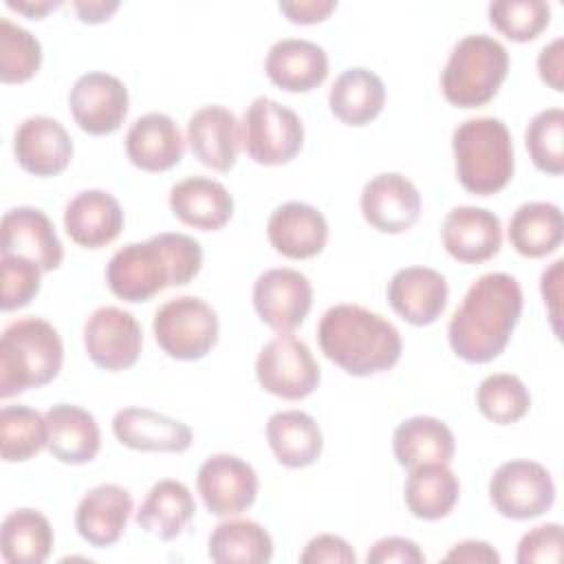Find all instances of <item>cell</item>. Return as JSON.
Returning a JSON list of instances; mask_svg holds the SVG:
<instances>
[{
  "label": "cell",
  "mask_w": 564,
  "mask_h": 564,
  "mask_svg": "<svg viewBox=\"0 0 564 564\" xmlns=\"http://www.w3.org/2000/svg\"><path fill=\"white\" fill-rule=\"evenodd\" d=\"M522 315V289L509 273H485L465 293L447 324L452 350L469 364L496 359Z\"/></svg>",
  "instance_id": "cell-1"
},
{
  "label": "cell",
  "mask_w": 564,
  "mask_h": 564,
  "mask_svg": "<svg viewBox=\"0 0 564 564\" xmlns=\"http://www.w3.org/2000/svg\"><path fill=\"white\" fill-rule=\"evenodd\" d=\"M203 267V247L187 234L161 231L112 253L106 282L123 302H148L167 286H185Z\"/></svg>",
  "instance_id": "cell-2"
},
{
  "label": "cell",
  "mask_w": 564,
  "mask_h": 564,
  "mask_svg": "<svg viewBox=\"0 0 564 564\" xmlns=\"http://www.w3.org/2000/svg\"><path fill=\"white\" fill-rule=\"evenodd\" d=\"M322 352L355 377L390 370L401 359V335L392 322L359 306L335 304L317 324Z\"/></svg>",
  "instance_id": "cell-3"
},
{
  "label": "cell",
  "mask_w": 564,
  "mask_h": 564,
  "mask_svg": "<svg viewBox=\"0 0 564 564\" xmlns=\"http://www.w3.org/2000/svg\"><path fill=\"white\" fill-rule=\"evenodd\" d=\"M64 361L59 333L40 317L11 322L0 337V397L11 399L53 381Z\"/></svg>",
  "instance_id": "cell-4"
},
{
  "label": "cell",
  "mask_w": 564,
  "mask_h": 564,
  "mask_svg": "<svg viewBox=\"0 0 564 564\" xmlns=\"http://www.w3.org/2000/svg\"><path fill=\"white\" fill-rule=\"evenodd\" d=\"M452 150L458 183L476 196L500 192L513 176V141L507 126L496 117H474L458 123L452 132Z\"/></svg>",
  "instance_id": "cell-5"
},
{
  "label": "cell",
  "mask_w": 564,
  "mask_h": 564,
  "mask_svg": "<svg viewBox=\"0 0 564 564\" xmlns=\"http://www.w3.org/2000/svg\"><path fill=\"white\" fill-rule=\"evenodd\" d=\"M509 73V53L491 35L471 33L458 40L441 73V90L456 108L489 104Z\"/></svg>",
  "instance_id": "cell-6"
},
{
  "label": "cell",
  "mask_w": 564,
  "mask_h": 564,
  "mask_svg": "<svg viewBox=\"0 0 564 564\" xmlns=\"http://www.w3.org/2000/svg\"><path fill=\"white\" fill-rule=\"evenodd\" d=\"M152 330L159 348L167 357L196 361L218 341V315L203 297L181 295L159 306Z\"/></svg>",
  "instance_id": "cell-7"
},
{
  "label": "cell",
  "mask_w": 564,
  "mask_h": 564,
  "mask_svg": "<svg viewBox=\"0 0 564 564\" xmlns=\"http://www.w3.org/2000/svg\"><path fill=\"white\" fill-rule=\"evenodd\" d=\"M240 141L256 163L284 165L302 150L304 126L291 108L269 97H256L242 112Z\"/></svg>",
  "instance_id": "cell-8"
},
{
  "label": "cell",
  "mask_w": 564,
  "mask_h": 564,
  "mask_svg": "<svg viewBox=\"0 0 564 564\" xmlns=\"http://www.w3.org/2000/svg\"><path fill=\"white\" fill-rule=\"evenodd\" d=\"M256 377L267 392L286 401H300L317 388L322 372L302 339L280 333L258 352Z\"/></svg>",
  "instance_id": "cell-9"
},
{
  "label": "cell",
  "mask_w": 564,
  "mask_h": 564,
  "mask_svg": "<svg viewBox=\"0 0 564 564\" xmlns=\"http://www.w3.org/2000/svg\"><path fill=\"white\" fill-rule=\"evenodd\" d=\"M494 509L511 520H533L555 502V482L549 469L535 460H507L489 480Z\"/></svg>",
  "instance_id": "cell-10"
},
{
  "label": "cell",
  "mask_w": 564,
  "mask_h": 564,
  "mask_svg": "<svg viewBox=\"0 0 564 564\" xmlns=\"http://www.w3.org/2000/svg\"><path fill=\"white\" fill-rule=\"evenodd\" d=\"M68 108L84 132L95 137L112 134L128 115V88L110 73L90 70L73 84L68 93Z\"/></svg>",
  "instance_id": "cell-11"
},
{
  "label": "cell",
  "mask_w": 564,
  "mask_h": 564,
  "mask_svg": "<svg viewBox=\"0 0 564 564\" xmlns=\"http://www.w3.org/2000/svg\"><path fill=\"white\" fill-rule=\"evenodd\" d=\"M313 304L308 278L295 269H267L253 282V308L278 333H291L306 319Z\"/></svg>",
  "instance_id": "cell-12"
},
{
  "label": "cell",
  "mask_w": 564,
  "mask_h": 564,
  "mask_svg": "<svg viewBox=\"0 0 564 564\" xmlns=\"http://www.w3.org/2000/svg\"><path fill=\"white\" fill-rule=\"evenodd\" d=\"M84 346L90 361L104 370H126L137 364L143 330L137 317L117 306H99L84 324Z\"/></svg>",
  "instance_id": "cell-13"
},
{
  "label": "cell",
  "mask_w": 564,
  "mask_h": 564,
  "mask_svg": "<svg viewBox=\"0 0 564 564\" xmlns=\"http://www.w3.org/2000/svg\"><path fill=\"white\" fill-rule=\"evenodd\" d=\"M196 487L209 513L229 518L256 502L258 474L234 454H214L198 467Z\"/></svg>",
  "instance_id": "cell-14"
},
{
  "label": "cell",
  "mask_w": 564,
  "mask_h": 564,
  "mask_svg": "<svg viewBox=\"0 0 564 564\" xmlns=\"http://www.w3.org/2000/svg\"><path fill=\"white\" fill-rule=\"evenodd\" d=\"M359 207L366 223L377 231L403 234L419 220L421 194L408 176L383 172L364 185Z\"/></svg>",
  "instance_id": "cell-15"
},
{
  "label": "cell",
  "mask_w": 564,
  "mask_h": 564,
  "mask_svg": "<svg viewBox=\"0 0 564 564\" xmlns=\"http://www.w3.org/2000/svg\"><path fill=\"white\" fill-rule=\"evenodd\" d=\"M441 238L445 251L465 264H480L494 258L502 247L500 218L474 205H460L447 212Z\"/></svg>",
  "instance_id": "cell-16"
},
{
  "label": "cell",
  "mask_w": 564,
  "mask_h": 564,
  "mask_svg": "<svg viewBox=\"0 0 564 564\" xmlns=\"http://www.w3.org/2000/svg\"><path fill=\"white\" fill-rule=\"evenodd\" d=\"M13 154L24 172L55 176L68 167L73 159V141L57 119L35 115L15 128Z\"/></svg>",
  "instance_id": "cell-17"
},
{
  "label": "cell",
  "mask_w": 564,
  "mask_h": 564,
  "mask_svg": "<svg viewBox=\"0 0 564 564\" xmlns=\"http://www.w3.org/2000/svg\"><path fill=\"white\" fill-rule=\"evenodd\" d=\"M2 253L33 260L44 273L62 264L64 249L51 218L37 207H13L2 216Z\"/></svg>",
  "instance_id": "cell-18"
},
{
  "label": "cell",
  "mask_w": 564,
  "mask_h": 564,
  "mask_svg": "<svg viewBox=\"0 0 564 564\" xmlns=\"http://www.w3.org/2000/svg\"><path fill=\"white\" fill-rule=\"evenodd\" d=\"M447 295L445 278L430 267H403L388 282L392 311L412 326L436 322L447 306Z\"/></svg>",
  "instance_id": "cell-19"
},
{
  "label": "cell",
  "mask_w": 564,
  "mask_h": 564,
  "mask_svg": "<svg viewBox=\"0 0 564 564\" xmlns=\"http://www.w3.org/2000/svg\"><path fill=\"white\" fill-rule=\"evenodd\" d=\"M267 236L271 247L291 260H306L326 247L328 223L324 214L300 200L278 205L267 220Z\"/></svg>",
  "instance_id": "cell-20"
},
{
  "label": "cell",
  "mask_w": 564,
  "mask_h": 564,
  "mask_svg": "<svg viewBox=\"0 0 564 564\" xmlns=\"http://www.w3.org/2000/svg\"><path fill=\"white\" fill-rule=\"evenodd\" d=\"M132 513V496L121 485L104 482L84 494L75 511V529L84 542L106 549L119 542Z\"/></svg>",
  "instance_id": "cell-21"
},
{
  "label": "cell",
  "mask_w": 564,
  "mask_h": 564,
  "mask_svg": "<svg viewBox=\"0 0 564 564\" xmlns=\"http://www.w3.org/2000/svg\"><path fill=\"white\" fill-rule=\"evenodd\" d=\"M192 154L216 172H229L240 152V126L236 115L218 104L198 108L187 121Z\"/></svg>",
  "instance_id": "cell-22"
},
{
  "label": "cell",
  "mask_w": 564,
  "mask_h": 564,
  "mask_svg": "<svg viewBox=\"0 0 564 564\" xmlns=\"http://www.w3.org/2000/svg\"><path fill=\"white\" fill-rule=\"evenodd\" d=\"M68 238L86 249H101L117 240L123 229V209L106 189H84L64 209Z\"/></svg>",
  "instance_id": "cell-23"
},
{
  "label": "cell",
  "mask_w": 564,
  "mask_h": 564,
  "mask_svg": "<svg viewBox=\"0 0 564 564\" xmlns=\"http://www.w3.org/2000/svg\"><path fill=\"white\" fill-rule=\"evenodd\" d=\"M264 73L282 90L308 93L328 77V55L315 42L284 37L271 44L264 57Z\"/></svg>",
  "instance_id": "cell-24"
},
{
  "label": "cell",
  "mask_w": 564,
  "mask_h": 564,
  "mask_svg": "<svg viewBox=\"0 0 564 564\" xmlns=\"http://www.w3.org/2000/svg\"><path fill=\"white\" fill-rule=\"evenodd\" d=\"M117 441L137 452H185L192 445V430L148 408H123L112 419Z\"/></svg>",
  "instance_id": "cell-25"
},
{
  "label": "cell",
  "mask_w": 564,
  "mask_h": 564,
  "mask_svg": "<svg viewBox=\"0 0 564 564\" xmlns=\"http://www.w3.org/2000/svg\"><path fill=\"white\" fill-rule=\"evenodd\" d=\"M183 137L176 121L163 112H148L128 128L126 154L143 172L172 170L183 159Z\"/></svg>",
  "instance_id": "cell-26"
},
{
  "label": "cell",
  "mask_w": 564,
  "mask_h": 564,
  "mask_svg": "<svg viewBox=\"0 0 564 564\" xmlns=\"http://www.w3.org/2000/svg\"><path fill=\"white\" fill-rule=\"evenodd\" d=\"M172 214L200 231L223 229L234 214V198L227 187L209 176H187L170 189Z\"/></svg>",
  "instance_id": "cell-27"
},
{
  "label": "cell",
  "mask_w": 564,
  "mask_h": 564,
  "mask_svg": "<svg viewBox=\"0 0 564 564\" xmlns=\"http://www.w3.org/2000/svg\"><path fill=\"white\" fill-rule=\"evenodd\" d=\"M48 452L66 465L90 463L101 447V432L95 416L73 403H55L46 410Z\"/></svg>",
  "instance_id": "cell-28"
},
{
  "label": "cell",
  "mask_w": 564,
  "mask_h": 564,
  "mask_svg": "<svg viewBox=\"0 0 564 564\" xmlns=\"http://www.w3.org/2000/svg\"><path fill=\"white\" fill-rule=\"evenodd\" d=\"M267 441L275 460L300 469L313 465L324 447L317 421L302 410H280L267 421Z\"/></svg>",
  "instance_id": "cell-29"
},
{
  "label": "cell",
  "mask_w": 564,
  "mask_h": 564,
  "mask_svg": "<svg viewBox=\"0 0 564 564\" xmlns=\"http://www.w3.org/2000/svg\"><path fill=\"white\" fill-rule=\"evenodd\" d=\"M392 452L401 467L425 463H447L454 458L456 443L445 421L427 414L401 421L392 434Z\"/></svg>",
  "instance_id": "cell-30"
},
{
  "label": "cell",
  "mask_w": 564,
  "mask_h": 564,
  "mask_svg": "<svg viewBox=\"0 0 564 564\" xmlns=\"http://www.w3.org/2000/svg\"><path fill=\"white\" fill-rule=\"evenodd\" d=\"M196 513V502L187 485L174 478L156 480L143 498L134 520L159 540L178 538Z\"/></svg>",
  "instance_id": "cell-31"
},
{
  "label": "cell",
  "mask_w": 564,
  "mask_h": 564,
  "mask_svg": "<svg viewBox=\"0 0 564 564\" xmlns=\"http://www.w3.org/2000/svg\"><path fill=\"white\" fill-rule=\"evenodd\" d=\"M386 104V86L377 73L364 66L346 68L330 86V112L346 126H366L379 117Z\"/></svg>",
  "instance_id": "cell-32"
},
{
  "label": "cell",
  "mask_w": 564,
  "mask_h": 564,
  "mask_svg": "<svg viewBox=\"0 0 564 564\" xmlns=\"http://www.w3.org/2000/svg\"><path fill=\"white\" fill-rule=\"evenodd\" d=\"M460 482L447 463H425L410 469L403 487L408 511L419 520H441L458 502Z\"/></svg>",
  "instance_id": "cell-33"
},
{
  "label": "cell",
  "mask_w": 564,
  "mask_h": 564,
  "mask_svg": "<svg viewBox=\"0 0 564 564\" xmlns=\"http://www.w3.org/2000/svg\"><path fill=\"white\" fill-rule=\"evenodd\" d=\"M509 242L524 258H544L564 240L562 212L553 203L531 200L520 205L509 220Z\"/></svg>",
  "instance_id": "cell-34"
},
{
  "label": "cell",
  "mask_w": 564,
  "mask_h": 564,
  "mask_svg": "<svg viewBox=\"0 0 564 564\" xmlns=\"http://www.w3.org/2000/svg\"><path fill=\"white\" fill-rule=\"evenodd\" d=\"M53 527L35 509L11 511L0 527V553L9 564H42L53 551Z\"/></svg>",
  "instance_id": "cell-35"
},
{
  "label": "cell",
  "mask_w": 564,
  "mask_h": 564,
  "mask_svg": "<svg viewBox=\"0 0 564 564\" xmlns=\"http://www.w3.org/2000/svg\"><path fill=\"white\" fill-rule=\"evenodd\" d=\"M207 555L218 564H267L273 555V540L256 520H223L209 533Z\"/></svg>",
  "instance_id": "cell-36"
},
{
  "label": "cell",
  "mask_w": 564,
  "mask_h": 564,
  "mask_svg": "<svg viewBox=\"0 0 564 564\" xmlns=\"http://www.w3.org/2000/svg\"><path fill=\"white\" fill-rule=\"evenodd\" d=\"M48 443L46 416L26 405H4L0 410V452L7 463L33 458Z\"/></svg>",
  "instance_id": "cell-37"
},
{
  "label": "cell",
  "mask_w": 564,
  "mask_h": 564,
  "mask_svg": "<svg viewBox=\"0 0 564 564\" xmlns=\"http://www.w3.org/2000/svg\"><path fill=\"white\" fill-rule=\"evenodd\" d=\"M476 405L485 419L498 425L518 423L531 408V394L524 381L511 372L487 375L476 390Z\"/></svg>",
  "instance_id": "cell-38"
},
{
  "label": "cell",
  "mask_w": 564,
  "mask_h": 564,
  "mask_svg": "<svg viewBox=\"0 0 564 564\" xmlns=\"http://www.w3.org/2000/svg\"><path fill=\"white\" fill-rule=\"evenodd\" d=\"M524 145L533 165L551 176L564 172V110H540L524 130Z\"/></svg>",
  "instance_id": "cell-39"
},
{
  "label": "cell",
  "mask_w": 564,
  "mask_h": 564,
  "mask_svg": "<svg viewBox=\"0 0 564 564\" xmlns=\"http://www.w3.org/2000/svg\"><path fill=\"white\" fill-rule=\"evenodd\" d=\"M42 64L40 40L11 20H0V79L2 84L29 82Z\"/></svg>",
  "instance_id": "cell-40"
},
{
  "label": "cell",
  "mask_w": 564,
  "mask_h": 564,
  "mask_svg": "<svg viewBox=\"0 0 564 564\" xmlns=\"http://www.w3.org/2000/svg\"><path fill=\"white\" fill-rule=\"evenodd\" d=\"M487 13L491 26L513 42L535 40L551 22V7L544 0H496Z\"/></svg>",
  "instance_id": "cell-41"
},
{
  "label": "cell",
  "mask_w": 564,
  "mask_h": 564,
  "mask_svg": "<svg viewBox=\"0 0 564 564\" xmlns=\"http://www.w3.org/2000/svg\"><path fill=\"white\" fill-rule=\"evenodd\" d=\"M2 269V311H15L26 306L40 291L42 269L22 256L2 253L0 258Z\"/></svg>",
  "instance_id": "cell-42"
},
{
  "label": "cell",
  "mask_w": 564,
  "mask_h": 564,
  "mask_svg": "<svg viewBox=\"0 0 564 564\" xmlns=\"http://www.w3.org/2000/svg\"><path fill=\"white\" fill-rule=\"evenodd\" d=\"M562 560V524L546 522L527 531L518 542L516 562L535 564V562H560Z\"/></svg>",
  "instance_id": "cell-43"
},
{
  "label": "cell",
  "mask_w": 564,
  "mask_h": 564,
  "mask_svg": "<svg viewBox=\"0 0 564 564\" xmlns=\"http://www.w3.org/2000/svg\"><path fill=\"white\" fill-rule=\"evenodd\" d=\"M300 562L302 564H322V562L355 564L357 555L344 538L333 535V533H319L313 540H308V544L300 553Z\"/></svg>",
  "instance_id": "cell-44"
},
{
  "label": "cell",
  "mask_w": 564,
  "mask_h": 564,
  "mask_svg": "<svg viewBox=\"0 0 564 564\" xmlns=\"http://www.w3.org/2000/svg\"><path fill=\"white\" fill-rule=\"evenodd\" d=\"M368 564H423L425 555L416 542L399 535L377 540L366 553Z\"/></svg>",
  "instance_id": "cell-45"
},
{
  "label": "cell",
  "mask_w": 564,
  "mask_h": 564,
  "mask_svg": "<svg viewBox=\"0 0 564 564\" xmlns=\"http://www.w3.org/2000/svg\"><path fill=\"white\" fill-rule=\"evenodd\" d=\"M540 79L555 93L564 90V40L555 37L538 55Z\"/></svg>",
  "instance_id": "cell-46"
},
{
  "label": "cell",
  "mask_w": 564,
  "mask_h": 564,
  "mask_svg": "<svg viewBox=\"0 0 564 564\" xmlns=\"http://www.w3.org/2000/svg\"><path fill=\"white\" fill-rule=\"evenodd\" d=\"M278 9L286 15L293 24H315L326 20L335 9V0H284L278 4Z\"/></svg>",
  "instance_id": "cell-47"
},
{
  "label": "cell",
  "mask_w": 564,
  "mask_h": 564,
  "mask_svg": "<svg viewBox=\"0 0 564 564\" xmlns=\"http://www.w3.org/2000/svg\"><path fill=\"white\" fill-rule=\"evenodd\" d=\"M445 562H467V564H474V562H480V564H498L500 562V555L498 551L489 544V542H482V540H465V542H458L454 544L447 555L443 557Z\"/></svg>",
  "instance_id": "cell-48"
},
{
  "label": "cell",
  "mask_w": 564,
  "mask_h": 564,
  "mask_svg": "<svg viewBox=\"0 0 564 564\" xmlns=\"http://www.w3.org/2000/svg\"><path fill=\"white\" fill-rule=\"evenodd\" d=\"M562 264L564 260L557 258L549 269L542 271V280H540V289H542V297L544 304L549 306V317L553 324V330L560 335V282H562Z\"/></svg>",
  "instance_id": "cell-49"
},
{
  "label": "cell",
  "mask_w": 564,
  "mask_h": 564,
  "mask_svg": "<svg viewBox=\"0 0 564 564\" xmlns=\"http://www.w3.org/2000/svg\"><path fill=\"white\" fill-rule=\"evenodd\" d=\"M73 9L77 11L82 22L97 24V22L108 20L119 9V2L117 0H108V2L106 0H88V2H73Z\"/></svg>",
  "instance_id": "cell-50"
},
{
  "label": "cell",
  "mask_w": 564,
  "mask_h": 564,
  "mask_svg": "<svg viewBox=\"0 0 564 564\" xmlns=\"http://www.w3.org/2000/svg\"><path fill=\"white\" fill-rule=\"evenodd\" d=\"M7 7L9 9H13V11H18V13H24V15H29L31 20H40L42 15H46L48 11H53V9H57L59 7V2L55 0V2H13V0H7Z\"/></svg>",
  "instance_id": "cell-51"
}]
</instances>
